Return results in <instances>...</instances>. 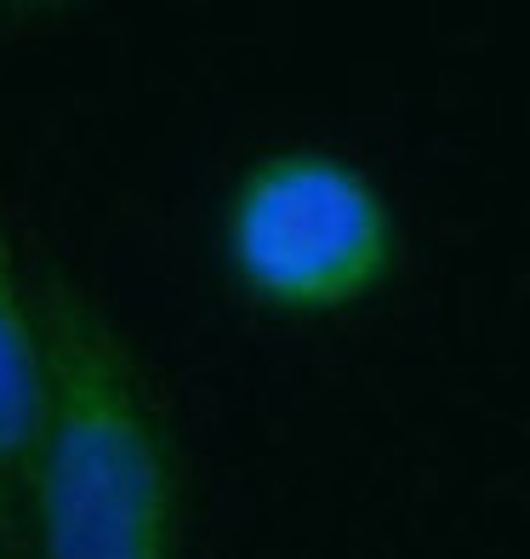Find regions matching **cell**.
Segmentation results:
<instances>
[{
    "mask_svg": "<svg viewBox=\"0 0 530 559\" xmlns=\"http://www.w3.org/2000/svg\"><path fill=\"white\" fill-rule=\"evenodd\" d=\"M46 405L40 302L17 263V240L0 217V537L23 554V486Z\"/></svg>",
    "mask_w": 530,
    "mask_h": 559,
    "instance_id": "3957f363",
    "label": "cell"
},
{
    "mask_svg": "<svg viewBox=\"0 0 530 559\" xmlns=\"http://www.w3.org/2000/svg\"><path fill=\"white\" fill-rule=\"evenodd\" d=\"M0 559H17V548H12L7 537H0Z\"/></svg>",
    "mask_w": 530,
    "mask_h": 559,
    "instance_id": "277c9868",
    "label": "cell"
},
{
    "mask_svg": "<svg viewBox=\"0 0 530 559\" xmlns=\"http://www.w3.org/2000/svg\"><path fill=\"white\" fill-rule=\"evenodd\" d=\"M46 405L23 486L29 559H183V474L143 360L92 292L35 280Z\"/></svg>",
    "mask_w": 530,
    "mask_h": 559,
    "instance_id": "6da1fadb",
    "label": "cell"
},
{
    "mask_svg": "<svg viewBox=\"0 0 530 559\" xmlns=\"http://www.w3.org/2000/svg\"><path fill=\"white\" fill-rule=\"evenodd\" d=\"M217 258L263 314L332 320L383 297L406 258V228L376 171L342 148H263L222 194Z\"/></svg>",
    "mask_w": 530,
    "mask_h": 559,
    "instance_id": "7a4b0ae2",
    "label": "cell"
}]
</instances>
